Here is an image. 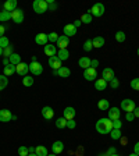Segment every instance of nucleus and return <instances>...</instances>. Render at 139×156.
<instances>
[{"label":"nucleus","instance_id":"obj_1","mask_svg":"<svg viewBox=\"0 0 139 156\" xmlns=\"http://www.w3.org/2000/svg\"><path fill=\"white\" fill-rule=\"evenodd\" d=\"M113 130V121L110 120V119H107V117H104V119H99V120L96 121V131L99 134H110V131Z\"/></svg>","mask_w":139,"mask_h":156},{"label":"nucleus","instance_id":"obj_2","mask_svg":"<svg viewBox=\"0 0 139 156\" xmlns=\"http://www.w3.org/2000/svg\"><path fill=\"white\" fill-rule=\"evenodd\" d=\"M32 9L36 14H43L47 11V2L46 0H35L32 3Z\"/></svg>","mask_w":139,"mask_h":156},{"label":"nucleus","instance_id":"obj_3","mask_svg":"<svg viewBox=\"0 0 139 156\" xmlns=\"http://www.w3.org/2000/svg\"><path fill=\"white\" fill-rule=\"evenodd\" d=\"M135 102L132 101V99H124V101H121V105H120V109L123 112H125V113H131V112L135 110Z\"/></svg>","mask_w":139,"mask_h":156},{"label":"nucleus","instance_id":"obj_4","mask_svg":"<svg viewBox=\"0 0 139 156\" xmlns=\"http://www.w3.org/2000/svg\"><path fill=\"white\" fill-rule=\"evenodd\" d=\"M104 6L102 3H96V4H93L92 6V9L91 10H88V13L91 14L92 17H102L104 14Z\"/></svg>","mask_w":139,"mask_h":156},{"label":"nucleus","instance_id":"obj_5","mask_svg":"<svg viewBox=\"0 0 139 156\" xmlns=\"http://www.w3.org/2000/svg\"><path fill=\"white\" fill-rule=\"evenodd\" d=\"M28 66H29V71L33 75H40L43 73V66L39 62H31Z\"/></svg>","mask_w":139,"mask_h":156},{"label":"nucleus","instance_id":"obj_6","mask_svg":"<svg viewBox=\"0 0 139 156\" xmlns=\"http://www.w3.org/2000/svg\"><path fill=\"white\" fill-rule=\"evenodd\" d=\"M84 78L86 80V81H96L97 80V71L96 68H86V70H84Z\"/></svg>","mask_w":139,"mask_h":156},{"label":"nucleus","instance_id":"obj_7","mask_svg":"<svg viewBox=\"0 0 139 156\" xmlns=\"http://www.w3.org/2000/svg\"><path fill=\"white\" fill-rule=\"evenodd\" d=\"M24 18H25V16H24V11L21 9H17L11 13V20H13L16 24H23Z\"/></svg>","mask_w":139,"mask_h":156},{"label":"nucleus","instance_id":"obj_8","mask_svg":"<svg viewBox=\"0 0 139 156\" xmlns=\"http://www.w3.org/2000/svg\"><path fill=\"white\" fill-rule=\"evenodd\" d=\"M121 117V109L120 107H110L107 112V119H110L111 121L118 120Z\"/></svg>","mask_w":139,"mask_h":156},{"label":"nucleus","instance_id":"obj_9","mask_svg":"<svg viewBox=\"0 0 139 156\" xmlns=\"http://www.w3.org/2000/svg\"><path fill=\"white\" fill-rule=\"evenodd\" d=\"M102 78H103L106 82H110L113 78H116V75H114V70L110 68V67L103 68V71H102Z\"/></svg>","mask_w":139,"mask_h":156},{"label":"nucleus","instance_id":"obj_10","mask_svg":"<svg viewBox=\"0 0 139 156\" xmlns=\"http://www.w3.org/2000/svg\"><path fill=\"white\" fill-rule=\"evenodd\" d=\"M13 116H14V114L11 113L9 109H2V110H0V121H2V123L11 121V120H13Z\"/></svg>","mask_w":139,"mask_h":156},{"label":"nucleus","instance_id":"obj_11","mask_svg":"<svg viewBox=\"0 0 139 156\" xmlns=\"http://www.w3.org/2000/svg\"><path fill=\"white\" fill-rule=\"evenodd\" d=\"M29 71V66L25 64V63H19L18 66H16V73L18 75H21V77H26V74H28Z\"/></svg>","mask_w":139,"mask_h":156},{"label":"nucleus","instance_id":"obj_12","mask_svg":"<svg viewBox=\"0 0 139 156\" xmlns=\"http://www.w3.org/2000/svg\"><path fill=\"white\" fill-rule=\"evenodd\" d=\"M75 114H77V112H75V109H74V107H71V106L65 107L64 110H63V117H64L67 121L68 120H74Z\"/></svg>","mask_w":139,"mask_h":156},{"label":"nucleus","instance_id":"obj_13","mask_svg":"<svg viewBox=\"0 0 139 156\" xmlns=\"http://www.w3.org/2000/svg\"><path fill=\"white\" fill-rule=\"evenodd\" d=\"M63 32H64V35L67 36V38H71V36L77 35V28H75L72 24H67V25L63 28Z\"/></svg>","mask_w":139,"mask_h":156},{"label":"nucleus","instance_id":"obj_14","mask_svg":"<svg viewBox=\"0 0 139 156\" xmlns=\"http://www.w3.org/2000/svg\"><path fill=\"white\" fill-rule=\"evenodd\" d=\"M3 10L9 11V13H13L14 10H17V0H7V2H4Z\"/></svg>","mask_w":139,"mask_h":156},{"label":"nucleus","instance_id":"obj_15","mask_svg":"<svg viewBox=\"0 0 139 156\" xmlns=\"http://www.w3.org/2000/svg\"><path fill=\"white\" fill-rule=\"evenodd\" d=\"M56 43L58 45V50H61V49H67L68 45H70V39H68L65 35H61V36H58V39H57V42Z\"/></svg>","mask_w":139,"mask_h":156},{"label":"nucleus","instance_id":"obj_16","mask_svg":"<svg viewBox=\"0 0 139 156\" xmlns=\"http://www.w3.org/2000/svg\"><path fill=\"white\" fill-rule=\"evenodd\" d=\"M53 116H54V110H53V107L45 106L42 109V117L45 119V120H52Z\"/></svg>","mask_w":139,"mask_h":156},{"label":"nucleus","instance_id":"obj_17","mask_svg":"<svg viewBox=\"0 0 139 156\" xmlns=\"http://www.w3.org/2000/svg\"><path fill=\"white\" fill-rule=\"evenodd\" d=\"M49 66L53 68V70H58L61 66V60L57 57V56H52V57H49Z\"/></svg>","mask_w":139,"mask_h":156},{"label":"nucleus","instance_id":"obj_18","mask_svg":"<svg viewBox=\"0 0 139 156\" xmlns=\"http://www.w3.org/2000/svg\"><path fill=\"white\" fill-rule=\"evenodd\" d=\"M52 151H53V153H54V155H58V153H61L63 151H64V144H63L61 141H56V142H53Z\"/></svg>","mask_w":139,"mask_h":156},{"label":"nucleus","instance_id":"obj_19","mask_svg":"<svg viewBox=\"0 0 139 156\" xmlns=\"http://www.w3.org/2000/svg\"><path fill=\"white\" fill-rule=\"evenodd\" d=\"M35 42H36V45L46 46V45H47V42H49L47 35H46V34H38V35L35 36Z\"/></svg>","mask_w":139,"mask_h":156},{"label":"nucleus","instance_id":"obj_20","mask_svg":"<svg viewBox=\"0 0 139 156\" xmlns=\"http://www.w3.org/2000/svg\"><path fill=\"white\" fill-rule=\"evenodd\" d=\"M43 52H45L46 56L52 57V56H56V55H57V48H56L54 45H46L45 49H43Z\"/></svg>","mask_w":139,"mask_h":156},{"label":"nucleus","instance_id":"obj_21","mask_svg":"<svg viewBox=\"0 0 139 156\" xmlns=\"http://www.w3.org/2000/svg\"><path fill=\"white\" fill-rule=\"evenodd\" d=\"M107 88V82L104 81L103 78H97L96 81H95V89L97 91H104Z\"/></svg>","mask_w":139,"mask_h":156},{"label":"nucleus","instance_id":"obj_22","mask_svg":"<svg viewBox=\"0 0 139 156\" xmlns=\"http://www.w3.org/2000/svg\"><path fill=\"white\" fill-rule=\"evenodd\" d=\"M78 64H79V67L81 68L86 70V68L91 67V58L86 57V56H84V57H81L79 60H78Z\"/></svg>","mask_w":139,"mask_h":156},{"label":"nucleus","instance_id":"obj_23","mask_svg":"<svg viewBox=\"0 0 139 156\" xmlns=\"http://www.w3.org/2000/svg\"><path fill=\"white\" fill-rule=\"evenodd\" d=\"M92 45H93V48H96V49L103 48L104 38H103V36H95V38L92 39Z\"/></svg>","mask_w":139,"mask_h":156},{"label":"nucleus","instance_id":"obj_24","mask_svg":"<svg viewBox=\"0 0 139 156\" xmlns=\"http://www.w3.org/2000/svg\"><path fill=\"white\" fill-rule=\"evenodd\" d=\"M57 75L61 78H68L70 75H71V70L68 67H60L57 70Z\"/></svg>","mask_w":139,"mask_h":156},{"label":"nucleus","instance_id":"obj_25","mask_svg":"<svg viewBox=\"0 0 139 156\" xmlns=\"http://www.w3.org/2000/svg\"><path fill=\"white\" fill-rule=\"evenodd\" d=\"M14 73H16V66L9 64V66H6V67H3V75H6V77L14 75Z\"/></svg>","mask_w":139,"mask_h":156},{"label":"nucleus","instance_id":"obj_26","mask_svg":"<svg viewBox=\"0 0 139 156\" xmlns=\"http://www.w3.org/2000/svg\"><path fill=\"white\" fill-rule=\"evenodd\" d=\"M10 60V64H13V66H18L19 63H23L21 62V56L18 55V53H13V55L9 57Z\"/></svg>","mask_w":139,"mask_h":156},{"label":"nucleus","instance_id":"obj_27","mask_svg":"<svg viewBox=\"0 0 139 156\" xmlns=\"http://www.w3.org/2000/svg\"><path fill=\"white\" fill-rule=\"evenodd\" d=\"M97 107H99L100 110L106 112V110H109V109H110V103H109V101H107V99H100V101L97 102Z\"/></svg>","mask_w":139,"mask_h":156},{"label":"nucleus","instance_id":"obj_28","mask_svg":"<svg viewBox=\"0 0 139 156\" xmlns=\"http://www.w3.org/2000/svg\"><path fill=\"white\" fill-rule=\"evenodd\" d=\"M35 153L38 156H47L49 153H47V148L46 146H43V145H38L35 148Z\"/></svg>","mask_w":139,"mask_h":156},{"label":"nucleus","instance_id":"obj_29","mask_svg":"<svg viewBox=\"0 0 139 156\" xmlns=\"http://www.w3.org/2000/svg\"><path fill=\"white\" fill-rule=\"evenodd\" d=\"M57 56L61 62H64V60H68V57H70V52H68V49H61V50H58V55Z\"/></svg>","mask_w":139,"mask_h":156},{"label":"nucleus","instance_id":"obj_30","mask_svg":"<svg viewBox=\"0 0 139 156\" xmlns=\"http://www.w3.org/2000/svg\"><path fill=\"white\" fill-rule=\"evenodd\" d=\"M56 127H57L58 130L67 128V120H65L64 117H58L57 120H56Z\"/></svg>","mask_w":139,"mask_h":156},{"label":"nucleus","instance_id":"obj_31","mask_svg":"<svg viewBox=\"0 0 139 156\" xmlns=\"http://www.w3.org/2000/svg\"><path fill=\"white\" fill-rule=\"evenodd\" d=\"M110 136H111V140H121V138H123V133H121V130L113 128V130L110 131Z\"/></svg>","mask_w":139,"mask_h":156},{"label":"nucleus","instance_id":"obj_32","mask_svg":"<svg viewBox=\"0 0 139 156\" xmlns=\"http://www.w3.org/2000/svg\"><path fill=\"white\" fill-rule=\"evenodd\" d=\"M9 20H11V13L9 11H0V23H7Z\"/></svg>","mask_w":139,"mask_h":156},{"label":"nucleus","instance_id":"obj_33","mask_svg":"<svg viewBox=\"0 0 139 156\" xmlns=\"http://www.w3.org/2000/svg\"><path fill=\"white\" fill-rule=\"evenodd\" d=\"M7 85H9V78L6 75H0V91H3Z\"/></svg>","mask_w":139,"mask_h":156},{"label":"nucleus","instance_id":"obj_34","mask_svg":"<svg viewBox=\"0 0 139 156\" xmlns=\"http://www.w3.org/2000/svg\"><path fill=\"white\" fill-rule=\"evenodd\" d=\"M125 32H123V31H118V32H116V41L117 42H120V43H123V42H125Z\"/></svg>","mask_w":139,"mask_h":156},{"label":"nucleus","instance_id":"obj_35","mask_svg":"<svg viewBox=\"0 0 139 156\" xmlns=\"http://www.w3.org/2000/svg\"><path fill=\"white\" fill-rule=\"evenodd\" d=\"M7 46H10V39L7 38V36H2V38H0V48L6 49Z\"/></svg>","mask_w":139,"mask_h":156},{"label":"nucleus","instance_id":"obj_36","mask_svg":"<svg viewBox=\"0 0 139 156\" xmlns=\"http://www.w3.org/2000/svg\"><path fill=\"white\" fill-rule=\"evenodd\" d=\"M58 9V4L53 0H47V11H54Z\"/></svg>","mask_w":139,"mask_h":156},{"label":"nucleus","instance_id":"obj_37","mask_svg":"<svg viewBox=\"0 0 139 156\" xmlns=\"http://www.w3.org/2000/svg\"><path fill=\"white\" fill-rule=\"evenodd\" d=\"M81 23H84V24H91V23H92V16H91L89 13L82 14V17H81Z\"/></svg>","mask_w":139,"mask_h":156},{"label":"nucleus","instance_id":"obj_38","mask_svg":"<svg viewBox=\"0 0 139 156\" xmlns=\"http://www.w3.org/2000/svg\"><path fill=\"white\" fill-rule=\"evenodd\" d=\"M13 53H14V50H13V46H11V45L7 46L6 49H3V57H7V58H9L10 56L13 55Z\"/></svg>","mask_w":139,"mask_h":156},{"label":"nucleus","instance_id":"obj_39","mask_svg":"<svg viewBox=\"0 0 139 156\" xmlns=\"http://www.w3.org/2000/svg\"><path fill=\"white\" fill-rule=\"evenodd\" d=\"M23 84L25 85V87H32L33 85V78L29 77V75H26V77L23 78Z\"/></svg>","mask_w":139,"mask_h":156},{"label":"nucleus","instance_id":"obj_40","mask_svg":"<svg viewBox=\"0 0 139 156\" xmlns=\"http://www.w3.org/2000/svg\"><path fill=\"white\" fill-rule=\"evenodd\" d=\"M18 155L19 156H28L29 155V151H28V146L23 145L18 148Z\"/></svg>","mask_w":139,"mask_h":156},{"label":"nucleus","instance_id":"obj_41","mask_svg":"<svg viewBox=\"0 0 139 156\" xmlns=\"http://www.w3.org/2000/svg\"><path fill=\"white\" fill-rule=\"evenodd\" d=\"M92 48H93V45H92V39L85 41V42H84V50H85V52H91Z\"/></svg>","mask_w":139,"mask_h":156},{"label":"nucleus","instance_id":"obj_42","mask_svg":"<svg viewBox=\"0 0 139 156\" xmlns=\"http://www.w3.org/2000/svg\"><path fill=\"white\" fill-rule=\"evenodd\" d=\"M47 39H49V42H52V43H56L57 42V39H58V35L56 32H50L47 35Z\"/></svg>","mask_w":139,"mask_h":156},{"label":"nucleus","instance_id":"obj_43","mask_svg":"<svg viewBox=\"0 0 139 156\" xmlns=\"http://www.w3.org/2000/svg\"><path fill=\"white\" fill-rule=\"evenodd\" d=\"M131 88L135 89V91H139V78H134L131 81Z\"/></svg>","mask_w":139,"mask_h":156},{"label":"nucleus","instance_id":"obj_44","mask_svg":"<svg viewBox=\"0 0 139 156\" xmlns=\"http://www.w3.org/2000/svg\"><path fill=\"white\" fill-rule=\"evenodd\" d=\"M110 87L113 88V89H117V88L120 87V81H118V78H113L110 81Z\"/></svg>","mask_w":139,"mask_h":156},{"label":"nucleus","instance_id":"obj_45","mask_svg":"<svg viewBox=\"0 0 139 156\" xmlns=\"http://www.w3.org/2000/svg\"><path fill=\"white\" fill-rule=\"evenodd\" d=\"M121 127H123V121L118 119V120H114L113 121V128H117V130H121Z\"/></svg>","mask_w":139,"mask_h":156},{"label":"nucleus","instance_id":"obj_46","mask_svg":"<svg viewBox=\"0 0 139 156\" xmlns=\"http://www.w3.org/2000/svg\"><path fill=\"white\" fill-rule=\"evenodd\" d=\"M75 127H77V121H75V120H68L67 121V128H70V130H74Z\"/></svg>","mask_w":139,"mask_h":156},{"label":"nucleus","instance_id":"obj_47","mask_svg":"<svg viewBox=\"0 0 139 156\" xmlns=\"http://www.w3.org/2000/svg\"><path fill=\"white\" fill-rule=\"evenodd\" d=\"M125 120L127 121H134L135 120V116H134L132 112H131V113H125Z\"/></svg>","mask_w":139,"mask_h":156},{"label":"nucleus","instance_id":"obj_48","mask_svg":"<svg viewBox=\"0 0 139 156\" xmlns=\"http://www.w3.org/2000/svg\"><path fill=\"white\" fill-rule=\"evenodd\" d=\"M134 153H136V155L139 156V142H136L135 145H134Z\"/></svg>","mask_w":139,"mask_h":156},{"label":"nucleus","instance_id":"obj_49","mask_svg":"<svg viewBox=\"0 0 139 156\" xmlns=\"http://www.w3.org/2000/svg\"><path fill=\"white\" fill-rule=\"evenodd\" d=\"M97 66H99V62H97V60H91V67L92 68H96Z\"/></svg>","mask_w":139,"mask_h":156},{"label":"nucleus","instance_id":"obj_50","mask_svg":"<svg viewBox=\"0 0 139 156\" xmlns=\"http://www.w3.org/2000/svg\"><path fill=\"white\" fill-rule=\"evenodd\" d=\"M132 113H134V116H135V119H139V106L135 107V110H134Z\"/></svg>","mask_w":139,"mask_h":156},{"label":"nucleus","instance_id":"obj_51","mask_svg":"<svg viewBox=\"0 0 139 156\" xmlns=\"http://www.w3.org/2000/svg\"><path fill=\"white\" fill-rule=\"evenodd\" d=\"M114 153H117V151H116V148H110V149L107 151V155H109V156H111V155H114Z\"/></svg>","mask_w":139,"mask_h":156},{"label":"nucleus","instance_id":"obj_52","mask_svg":"<svg viewBox=\"0 0 139 156\" xmlns=\"http://www.w3.org/2000/svg\"><path fill=\"white\" fill-rule=\"evenodd\" d=\"M4 32H6V27L0 25V38H2V36H4Z\"/></svg>","mask_w":139,"mask_h":156},{"label":"nucleus","instance_id":"obj_53","mask_svg":"<svg viewBox=\"0 0 139 156\" xmlns=\"http://www.w3.org/2000/svg\"><path fill=\"white\" fill-rule=\"evenodd\" d=\"M81 20H75V21H74V24H72V25H74L75 27V28H78V27H81Z\"/></svg>","mask_w":139,"mask_h":156},{"label":"nucleus","instance_id":"obj_54","mask_svg":"<svg viewBox=\"0 0 139 156\" xmlns=\"http://www.w3.org/2000/svg\"><path fill=\"white\" fill-rule=\"evenodd\" d=\"M9 64H10V60H9L7 57H4V58H3V66L6 67V66H9Z\"/></svg>","mask_w":139,"mask_h":156},{"label":"nucleus","instance_id":"obj_55","mask_svg":"<svg viewBox=\"0 0 139 156\" xmlns=\"http://www.w3.org/2000/svg\"><path fill=\"white\" fill-rule=\"evenodd\" d=\"M28 151H29V153H35V148H33V146H29Z\"/></svg>","mask_w":139,"mask_h":156},{"label":"nucleus","instance_id":"obj_56","mask_svg":"<svg viewBox=\"0 0 139 156\" xmlns=\"http://www.w3.org/2000/svg\"><path fill=\"white\" fill-rule=\"evenodd\" d=\"M0 56H3V49L0 48Z\"/></svg>","mask_w":139,"mask_h":156},{"label":"nucleus","instance_id":"obj_57","mask_svg":"<svg viewBox=\"0 0 139 156\" xmlns=\"http://www.w3.org/2000/svg\"><path fill=\"white\" fill-rule=\"evenodd\" d=\"M28 156H38V155H36V153H29Z\"/></svg>","mask_w":139,"mask_h":156},{"label":"nucleus","instance_id":"obj_58","mask_svg":"<svg viewBox=\"0 0 139 156\" xmlns=\"http://www.w3.org/2000/svg\"><path fill=\"white\" fill-rule=\"evenodd\" d=\"M128 156H138L136 153H131V155H128Z\"/></svg>","mask_w":139,"mask_h":156},{"label":"nucleus","instance_id":"obj_59","mask_svg":"<svg viewBox=\"0 0 139 156\" xmlns=\"http://www.w3.org/2000/svg\"><path fill=\"white\" fill-rule=\"evenodd\" d=\"M99 156H109V155H107V153H104V155H99Z\"/></svg>","mask_w":139,"mask_h":156},{"label":"nucleus","instance_id":"obj_60","mask_svg":"<svg viewBox=\"0 0 139 156\" xmlns=\"http://www.w3.org/2000/svg\"><path fill=\"white\" fill-rule=\"evenodd\" d=\"M111 156H120V155H117V153H114V155H111Z\"/></svg>","mask_w":139,"mask_h":156},{"label":"nucleus","instance_id":"obj_61","mask_svg":"<svg viewBox=\"0 0 139 156\" xmlns=\"http://www.w3.org/2000/svg\"><path fill=\"white\" fill-rule=\"evenodd\" d=\"M47 156H56V155H54V153H52V155H47Z\"/></svg>","mask_w":139,"mask_h":156},{"label":"nucleus","instance_id":"obj_62","mask_svg":"<svg viewBox=\"0 0 139 156\" xmlns=\"http://www.w3.org/2000/svg\"><path fill=\"white\" fill-rule=\"evenodd\" d=\"M138 56H139V48H138Z\"/></svg>","mask_w":139,"mask_h":156}]
</instances>
